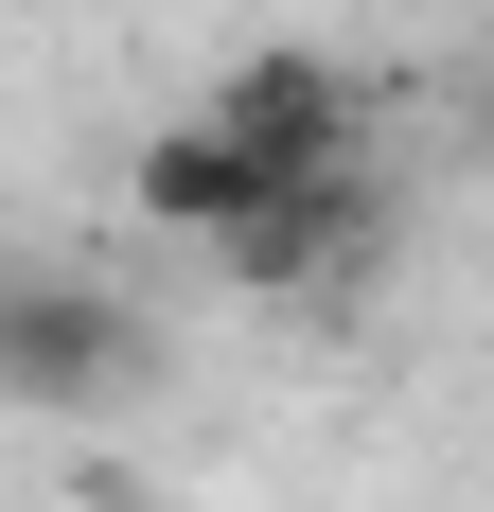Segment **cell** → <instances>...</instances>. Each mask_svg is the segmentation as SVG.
<instances>
[{
  "mask_svg": "<svg viewBox=\"0 0 494 512\" xmlns=\"http://www.w3.org/2000/svg\"><path fill=\"white\" fill-rule=\"evenodd\" d=\"M124 371H142V336H124L89 283L36 265V283L0 301V389H18V407H89V389H124Z\"/></svg>",
  "mask_w": 494,
  "mask_h": 512,
  "instance_id": "3",
  "label": "cell"
},
{
  "mask_svg": "<svg viewBox=\"0 0 494 512\" xmlns=\"http://www.w3.org/2000/svg\"><path fill=\"white\" fill-rule=\"evenodd\" d=\"M212 124H230L283 195H318V177H353V89L336 53H230V89H212Z\"/></svg>",
  "mask_w": 494,
  "mask_h": 512,
  "instance_id": "1",
  "label": "cell"
},
{
  "mask_svg": "<svg viewBox=\"0 0 494 512\" xmlns=\"http://www.w3.org/2000/svg\"><path fill=\"white\" fill-rule=\"evenodd\" d=\"M124 195H142V230H177V248H230V230L283 212V177H265L212 106H177V124H142V177H124ZM318 195H336V177H318Z\"/></svg>",
  "mask_w": 494,
  "mask_h": 512,
  "instance_id": "2",
  "label": "cell"
},
{
  "mask_svg": "<svg viewBox=\"0 0 494 512\" xmlns=\"http://www.w3.org/2000/svg\"><path fill=\"white\" fill-rule=\"evenodd\" d=\"M89 512H142V495H89Z\"/></svg>",
  "mask_w": 494,
  "mask_h": 512,
  "instance_id": "4",
  "label": "cell"
}]
</instances>
